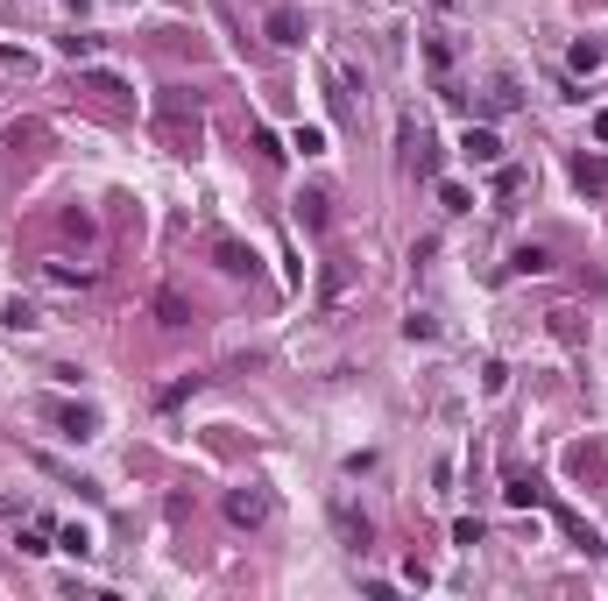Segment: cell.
<instances>
[{
  "label": "cell",
  "mask_w": 608,
  "mask_h": 601,
  "mask_svg": "<svg viewBox=\"0 0 608 601\" xmlns=\"http://www.w3.org/2000/svg\"><path fill=\"white\" fill-rule=\"evenodd\" d=\"M291 149H304V156H325V135H318V128H298V135H291Z\"/></svg>",
  "instance_id": "ac0fdd59"
},
{
  "label": "cell",
  "mask_w": 608,
  "mask_h": 601,
  "mask_svg": "<svg viewBox=\"0 0 608 601\" xmlns=\"http://www.w3.org/2000/svg\"><path fill=\"white\" fill-rule=\"evenodd\" d=\"M0 71H29V57H21V50H7V43H0Z\"/></svg>",
  "instance_id": "44dd1931"
},
{
  "label": "cell",
  "mask_w": 608,
  "mask_h": 601,
  "mask_svg": "<svg viewBox=\"0 0 608 601\" xmlns=\"http://www.w3.org/2000/svg\"><path fill=\"white\" fill-rule=\"evenodd\" d=\"M93 93H100V100H113V106H127V86H120L113 71H100V78H93Z\"/></svg>",
  "instance_id": "2e32d148"
},
{
  "label": "cell",
  "mask_w": 608,
  "mask_h": 601,
  "mask_svg": "<svg viewBox=\"0 0 608 601\" xmlns=\"http://www.w3.org/2000/svg\"><path fill=\"white\" fill-rule=\"evenodd\" d=\"M404 163L417 177H439V149H431V135H424L417 120H404Z\"/></svg>",
  "instance_id": "7a4b0ae2"
},
{
  "label": "cell",
  "mask_w": 608,
  "mask_h": 601,
  "mask_svg": "<svg viewBox=\"0 0 608 601\" xmlns=\"http://www.w3.org/2000/svg\"><path fill=\"white\" fill-rule=\"evenodd\" d=\"M50 417H57V424H64L71 439H93V432H100V417H93L86 403H50Z\"/></svg>",
  "instance_id": "5b68a950"
},
{
  "label": "cell",
  "mask_w": 608,
  "mask_h": 601,
  "mask_svg": "<svg viewBox=\"0 0 608 601\" xmlns=\"http://www.w3.org/2000/svg\"><path fill=\"white\" fill-rule=\"evenodd\" d=\"M226 516H234V523H262V516H269V496H262V489H234V496H226Z\"/></svg>",
  "instance_id": "277c9868"
},
{
  "label": "cell",
  "mask_w": 608,
  "mask_h": 601,
  "mask_svg": "<svg viewBox=\"0 0 608 601\" xmlns=\"http://www.w3.org/2000/svg\"><path fill=\"white\" fill-rule=\"evenodd\" d=\"M298 219H304V226H325V192H304V199H298Z\"/></svg>",
  "instance_id": "5bb4252c"
},
{
  "label": "cell",
  "mask_w": 608,
  "mask_h": 601,
  "mask_svg": "<svg viewBox=\"0 0 608 601\" xmlns=\"http://www.w3.org/2000/svg\"><path fill=\"white\" fill-rule=\"evenodd\" d=\"M156 128H163V142H170L177 156H192V149H199V135H205L199 100H192V93H163V100H156Z\"/></svg>",
  "instance_id": "6da1fadb"
},
{
  "label": "cell",
  "mask_w": 608,
  "mask_h": 601,
  "mask_svg": "<svg viewBox=\"0 0 608 601\" xmlns=\"http://www.w3.org/2000/svg\"><path fill=\"white\" fill-rule=\"evenodd\" d=\"M7 325H14V333H36V325H43V311H36V304H7Z\"/></svg>",
  "instance_id": "4fadbf2b"
},
{
  "label": "cell",
  "mask_w": 608,
  "mask_h": 601,
  "mask_svg": "<svg viewBox=\"0 0 608 601\" xmlns=\"http://www.w3.org/2000/svg\"><path fill=\"white\" fill-rule=\"evenodd\" d=\"M595 142H608V106H602V113H595Z\"/></svg>",
  "instance_id": "7402d4cb"
},
{
  "label": "cell",
  "mask_w": 608,
  "mask_h": 601,
  "mask_svg": "<svg viewBox=\"0 0 608 601\" xmlns=\"http://www.w3.org/2000/svg\"><path fill=\"white\" fill-rule=\"evenodd\" d=\"M503 496L516 502V509H523V502H538V496H545V489H538L530 474H509V482H503Z\"/></svg>",
  "instance_id": "7c38bea8"
},
{
  "label": "cell",
  "mask_w": 608,
  "mask_h": 601,
  "mask_svg": "<svg viewBox=\"0 0 608 601\" xmlns=\"http://www.w3.org/2000/svg\"><path fill=\"white\" fill-rule=\"evenodd\" d=\"M460 149H467V163H503V135L496 128H467Z\"/></svg>",
  "instance_id": "3957f363"
},
{
  "label": "cell",
  "mask_w": 608,
  "mask_h": 601,
  "mask_svg": "<svg viewBox=\"0 0 608 601\" xmlns=\"http://www.w3.org/2000/svg\"><path fill=\"white\" fill-rule=\"evenodd\" d=\"M431 7H453V0H431Z\"/></svg>",
  "instance_id": "603a6c76"
},
{
  "label": "cell",
  "mask_w": 608,
  "mask_h": 601,
  "mask_svg": "<svg viewBox=\"0 0 608 601\" xmlns=\"http://www.w3.org/2000/svg\"><path fill=\"white\" fill-rule=\"evenodd\" d=\"M509 269H516V276H545V269H552V248H516Z\"/></svg>",
  "instance_id": "30bf717a"
},
{
  "label": "cell",
  "mask_w": 608,
  "mask_h": 601,
  "mask_svg": "<svg viewBox=\"0 0 608 601\" xmlns=\"http://www.w3.org/2000/svg\"><path fill=\"white\" fill-rule=\"evenodd\" d=\"M156 318H163V325H192V304L177 298V291H163V298H156Z\"/></svg>",
  "instance_id": "8fae6325"
},
{
  "label": "cell",
  "mask_w": 608,
  "mask_h": 601,
  "mask_svg": "<svg viewBox=\"0 0 608 601\" xmlns=\"http://www.w3.org/2000/svg\"><path fill=\"white\" fill-rule=\"evenodd\" d=\"M333 523L347 531V545H354V552H368V516H354V502H333Z\"/></svg>",
  "instance_id": "ba28073f"
},
{
  "label": "cell",
  "mask_w": 608,
  "mask_h": 601,
  "mask_svg": "<svg viewBox=\"0 0 608 601\" xmlns=\"http://www.w3.org/2000/svg\"><path fill=\"white\" fill-rule=\"evenodd\" d=\"M602 57H608L602 43H573V71H602Z\"/></svg>",
  "instance_id": "9a60e30c"
},
{
  "label": "cell",
  "mask_w": 608,
  "mask_h": 601,
  "mask_svg": "<svg viewBox=\"0 0 608 601\" xmlns=\"http://www.w3.org/2000/svg\"><path fill=\"white\" fill-rule=\"evenodd\" d=\"M404 333H410V340H439V318H424V311H410V318H404Z\"/></svg>",
  "instance_id": "e0dca14e"
},
{
  "label": "cell",
  "mask_w": 608,
  "mask_h": 601,
  "mask_svg": "<svg viewBox=\"0 0 608 601\" xmlns=\"http://www.w3.org/2000/svg\"><path fill=\"white\" fill-rule=\"evenodd\" d=\"M269 43H283V50L304 43V14L298 7H269Z\"/></svg>",
  "instance_id": "8992f818"
},
{
  "label": "cell",
  "mask_w": 608,
  "mask_h": 601,
  "mask_svg": "<svg viewBox=\"0 0 608 601\" xmlns=\"http://www.w3.org/2000/svg\"><path fill=\"white\" fill-rule=\"evenodd\" d=\"M212 262H219L226 276H248V269H255V255H248L241 241H212Z\"/></svg>",
  "instance_id": "52a82bcc"
},
{
  "label": "cell",
  "mask_w": 608,
  "mask_h": 601,
  "mask_svg": "<svg viewBox=\"0 0 608 601\" xmlns=\"http://www.w3.org/2000/svg\"><path fill=\"white\" fill-rule=\"evenodd\" d=\"M573 185L580 192H608V163L602 156H573Z\"/></svg>",
  "instance_id": "9c48e42d"
},
{
  "label": "cell",
  "mask_w": 608,
  "mask_h": 601,
  "mask_svg": "<svg viewBox=\"0 0 608 601\" xmlns=\"http://www.w3.org/2000/svg\"><path fill=\"white\" fill-rule=\"evenodd\" d=\"M50 276H57V284H78V291L93 284V269H71V262H50Z\"/></svg>",
  "instance_id": "ffe728a7"
},
{
  "label": "cell",
  "mask_w": 608,
  "mask_h": 601,
  "mask_svg": "<svg viewBox=\"0 0 608 601\" xmlns=\"http://www.w3.org/2000/svg\"><path fill=\"white\" fill-rule=\"evenodd\" d=\"M439 199H446V212H467V205H474V192H467V185H439Z\"/></svg>",
  "instance_id": "d6986e66"
}]
</instances>
